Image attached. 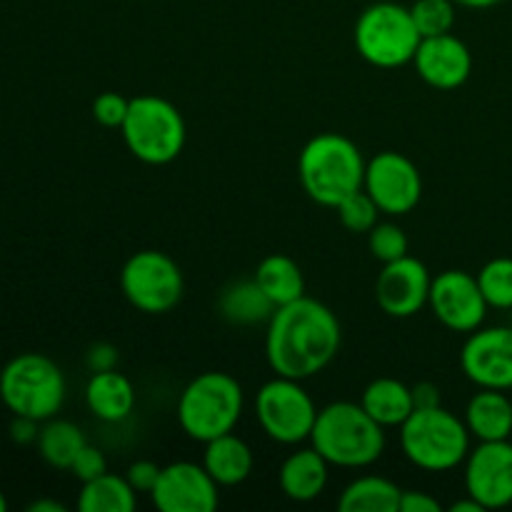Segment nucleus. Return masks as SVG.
Masks as SVG:
<instances>
[{
	"mask_svg": "<svg viewBox=\"0 0 512 512\" xmlns=\"http://www.w3.org/2000/svg\"><path fill=\"white\" fill-rule=\"evenodd\" d=\"M340 340L338 315L320 300L303 295L275 308L265 333V358L275 375L308 380L333 363Z\"/></svg>",
	"mask_w": 512,
	"mask_h": 512,
	"instance_id": "obj_1",
	"label": "nucleus"
},
{
	"mask_svg": "<svg viewBox=\"0 0 512 512\" xmlns=\"http://www.w3.org/2000/svg\"><path fill=\"white\" fill-rule=\"evenodd\" d=\"M310 445L335 468L360 470L383 458L388 438L363 405L338 400L318 410Z\"/></svg>",
	"mask_w": 512,
	"mask_h": 512,
	"instance_id": "obj_2",
	"label": "nucleus"
},
{
	"mask_svg": "<svg viewBox=\"0 0 512 512\" xmlns=\"http://www.w3.org/2000/svg\"><path fill=\"white\" fill-rule=\"evenodd\" d=\"M365 165L358 145L340 133H318L298 155V178L305 195L323 208H338L348 195L363 190Z\"/></svg>",
	"mask_w": 512,
	"mask_h": 512,
	"instance_id": "obj_3",
	"label": "nucleus"
},
{
	"mask_svg": "<svg viewBox=\"0 0 512 512\" xmlns=\"http://www.w3.org/2000/svg\"><path fill=\"white\" fill-rule=\"evenodd\" d=\"M243 385L230 373L208 370L190 380L178 398V425L195 443H210L225 433H233L243 418Z\"/></svg>",
	"mask_w": 512,
	"mask_h": 512,
	"instance_id": "obj_4",
	"label": "nucleus"
},
{
	"mask_svg": "<svg viewBox=\"0 0 512 512\" xmlns=\"http://www.w3.org/2000/svg\"><path fill=\"white\" fill-rule=\"evenodd\" d=\"M398 430L408 463L425 473H448L463 465L473 440L465 420L443 405L413 410Z\"/></svg>",
	"mask_w": 512,
	"mask_h": 512,
	"instance_id": "obj_5",
	"label": "nucleus"
},
{
	"mask_svg": "<svg viewBox=\"0 0 512 512\" xmlns=\"http://www.w3.org/2000/svg\"><path fill=\"white\" fill-rule=\"evenodd\" d=\"M120 133H123L125 148L140 163L168 165L183 153L188 125H185L183 113L170 100L148 93L130 98Z\"/></svg>",
	"mask_w": 512,
	"mask_h": 512,
	"instance_id": "obj_6",
	"label": "nucleus"
},
{
	"mask_svg": "<svg viewBox=\"0 0 512 512\" xmlns=\"http://www.w3.org/2000/svg\"><path fill=\"white\" fill-rule=\"evenodd\" d=\"M65 375L58 363L40 353L15 355L0 370V400L13 415L38 423L55 418L65 403Z\"/></svg>",
	"mask_w": 512,
	"mask_h": 512,
	"instance_id": "obj_7",
	"label": "nucleus"
},
{
	"mask_svg": "<svg viewBox=\"0 0 512 512\" xmlns=\"http://www.w3.org/2000/svg\"><path fill=\"white\" fill-rule=\"evenodd\" d=\"M353 40L365 63L380 70H395L413 63L423 35L415 28L410 8L380 0L358 15Z\"/></svg>",
	"mask_w": 512,
	"mask_h": 512,
	"instance_id": "obj_8",
	"label": "nucleus"
},
{
	"mask_svg": "<svg viewBox=\"0 0 512 512\" xmlns=\"http://www.w3.org/2000/svg\"><path fill=\"white\" fill-rule=\"evenodd\" d=\"M120 290L140 313L165 315L183 300V270L168 253L138 250L120 270Z\"/></svg>",
	"mask_w": 512,
	"mask_h": 512,
	"instance_id": "obj_9",
	"label": "nucleus"
},
{
	"mask_svg": "<svg viewBox=\"0 0 512 512\" xmlns=\"http://www.w3.org/2000/svg\"><path fill=\"white\" fill-rule=\"evenodd\" d=\"M255 418L273 443L300 445L310 440L318 408L303 380L275 375L255 395Z\"/></svg>",
	"mask_w": 512,
	"mask_h": 512,
	"instance_id": "obj_10",
	"label": "nucleus"
},
{
	"mask_svg": "<svg viewBox=\"0 0 512 512\" xmlns=\"http://www.w3.org/2000/svg\"><path fill=\"white\" fill-rule=\"evenodd\" d=\"M363 190L375 200L380 213L400 218L418 208L423 198V175L408 155L383 150L365 165Z\"/></svg>",
	"mask_w": 512,
	"mask_h": 512,
	"instance_id": "obj_11",
	"label": "nucleus"
},
{
	"mask_svg": "<svg viewBox=\"0 0 512 512\" xmlns=\"http://www.w3.org/2000/svg\"><path fill=\"white\" fill-rule=\"evenodd\" d=\"M428 308L433 310L435 320L450 333L470 335L473 330L483 328L490 305L473 273L443 270L440 275H435L433 285H430Z\"/></svg>",
	"mask_w": 512,
	"mask_h": 512,
	"instance_id": "obj_12",
	"label": "nucleus"
},
{
	"mask_svg": "<svg viewBox=\"0 0 512 512\" xmlns=\"http://www.w3.org/2000/svg\"><path fill=\"white\" fill-rule=\"evenodd\" d=\"M460 370L478 388L512 390V325L473 330L460 350Z\"/></svg>",
	"mask_w": 512,
	"mask_h": 512,
	"instance_id": "obj_13",
	"label": "nucleus"
},
{
	"mask_svg": "<svg viewBox=\"0 0 512 512\" xmlns=\"http://www.w3.org/2000/svg\"><path fill=\"white\" fill-rule=\"evenodd\" d=\"M465 495L478 500L483 510L512 505V443L493 440L470 448L465 458Z\"/></svg>",
	"mask_w": 512,
	"mask_h": 512,
	"instance_id": "obj_14",
	"label": "nucleus"
},
{
	"mask_svg": "<svg viewBox=\"0 0 512 512\" xmlns=\"http://www.w3.org/2000/svg\"><path fill=\"white\" fill-rule=\"evenodd\" d=\"M218 488L203 463L178 460L160 468L150 500L160 512H213L220 503Z\"/></svg>",
	"mask_w": 512,
	"mask_h": 512,
	"instance_id": "obj_15",
	"label": "nucleus"
},
{
	"mask_svg": "<svg viewBox=\"0 0 512 512\" xmlns=\"http://www.w3.org/2000/svg\"><path fill=\"white\" fill-rule=\"evenodd\" d=\"M433 275L423 260L405 255V258L385 263L375 280V303L390 318H413L428 305Z\"/></svg>",
	"mask_w": 512,
	"mask_h": 512,
	"instance_id": "obj_16",
	"label": "nucleus"
},
{
	"mask_svg": "<svg viewBox=\"0 0 512 512\" xmlns=\"http://www.w3.org/2000/svg\"><path fill=\"white\" fill-rule=\"evenodd\" d=\"M420 80L435 90H458L473 73V53L453 33L423 38L413 58Z\"/></svg>",
	"mask_w": 512,
	"mask_h": 512,
	"instance_id": "obj_17",
	"label": "nucleus"
},
{
	"mask_svg": "<svg viewBox=\"0 0 512 512\" xmlns=\"http://www.w3.org/2000/svg\"><path fill=\"white\" fill-rule=\"evenodd\" d=\"M330 480V463L310 445L298 448L283 460L278 473V485L283 495L293 503H313L325 493Z\"/></svg>",
	"mask_w": 512,
	"mask_h": 512,
	"instance_id": "obj_18",
	"label": "nucleus"
},
{
	"mask_svg": "<svg viewBox=\"0 0 512 512\" xmlns=\"http://www.w3.org/2000/svg\"><path fill=\"white\" fill-rule=\"evenodd\" d=\"M85 405L103 423H123L135 410V385L118 368L93 373L85 385Z\"/></svg>",
	"mask_w": 512,
	"mask_h": 512,
	"instance_id": "obj_19",
	"label": "nucleus"
},
{
	"mask_svg": "<svg viewBox=\"0 0 512 512\" xmlns=\"http://www.w3.org/2000/svg\"><path fill=\"white\" fill-rule=\"evenodd\" d=\"M465 425L478 443L510 440L512 435V400L505 390L478 388L465 405Z\"/></svg>",
	"mask_w": 512,
	"mask_h": 512,
	"instance_id": "obj_20",
	"label": "nucleus"
},
{
	"mask_svg": "<svg viewBox=\"0 0 512 512\" xmlns=\"http://www.w3.org/2000/svg\"><path fill=\"white\" fill-rule=\"evenodd\" d=\"M203 468L220 488H235L250 478L255 468V455L243 438H238L235 433H225L205 443Z\"/></svg>",
	"mask_w": 512,
	"mask_h": 512,
	"instance_id": "obj_21",
	"label": "nucleus"
},
{
	"mask_svg": "<svg viewBox=\"0 0 512 512\" xmlns=\"http://www.w3.org/2000/svg\"><path fill=\"white\" fill-rule=\"evenodd\" d=\"M360 405L383 428H400L415 410L413 388L398 378H375L360 395Z\"/></svg>",
	"mask_w": 512,
	"mask_h": 512,
	"instance_id": "obj_22",
	"label": "nucleus"
},
{
	"mask_svg": "<svg viewBox=\"0 0 512 512\" xmlns=\"http://www.w3.org/2000/svg\"><path fill=\"white\" fill-rule=\"evenodd\" d=\"M253 280L260 285V290L268 295V300L275 308L293 303V300L303 298L305 295V275L303 270H300V265L295 263L290 255L273 253L268 255V258L260 260Z\"/></svg>",
	"mask_w": 512,
	"mask_h": 512,
	"instance_id": "obj_23",
	"label": "nucleus"
},
{
	"mask_svg": "<svg viewBox=\"0 0 512 512\" xmlns=\"http://www.w3.org/2000/svg\"><path fill=\"white\" fill-rule=\"evenodd\" d=\"M403 490L383 475H363L345 485L338 498L340 512H400Z\"/></svg>",
	"mask_w": 512,
	"mask_h": 512,
	"instance_id": "obj_24",
	"label": "nucleus"
},
{
	"mask_svg": "<svg viewBox=\"0 0 512 512\" xmlns=\"http://www.w3.org/2000/svg\"><path fill=\"white\" fill-rule=\"evenodd\" d=\"M218 313L233 325H258L273 318L275 305L255 280H240L220 293Z\"/></svg>",
	"mask_w": 512,
	"mask_h": 512,
	"instance_id": "obj_25",
	"label": "nucleus"
},
{
	"mask_svg": "<svg viewBox=\"0 0 512 512\" xmlns=\"http://www.w3.org/2000/svg\"><path fill=\"white\" fill-rule=\"evenodd\" d=\"M138 505V493L125 475L103 473L83 483L78 493L80 512H133Z\"/></svg>",
	"mask_w": 512,
	"mask_h": 512,
	"instance_id": "obj_26",
	"label": "nucleus"
},
{
	"mask_svg": "<svg viewBox=\"0 0 512 512\" xmlns=\"http://www.w3.org/2000/svg\"><path fill=\"white\" fill-rule=\"evenodd\" d=\"M85 445H88V440H85L83 430L70 420L50 418L40 428L38 453L55 470H70V465Z\"/></svg>",
	"mask_w": 512,
	"mask_h": 512,
	"instance_id": "obj_27",
	"label": "nucleus"
},
{
	"mask_svg": "<svg viewBox=\"0 0 512 512\" xmlns=\"http://www.w3.org/2000/svg\"><path fill=\"white\" fill-rule=\"evenodd\" d=\"M475 278L490 308L512 310V258L488 260Z\"/></svg>",
	"mask_w": 512,
	"mask_h": 512,
	"instance_id": "obj_28",
	"label": "nucleus"
},
{
	"mask_svg": "<svg viewBox=\"0 0 512 512\" xmlns=\"http://www.w3.org/2000/svg\"><path fill=\"white\" fill-rule=\"evenodd\" d=\"M410 15L423 38H435V35L453 33L458 5L453 0H415L410 5Z\"/></svg>",
	"mask_w": 512,
	"mask_h": 512,
	"instance_id": "obj_29",
	"label": "nucleus"
},
{
	"mask_svg": "<svg viewBox=\"0 0 512 512\" xmlns=\"http://www.w3.org/2000/svg\"><path fill=\"white\" fill-rule=\"evenodd\" d=\"M335 210H338L340 225H343L348 233H365V235L375 228L378 215H383L378 205H375V200L370 198L365 190H358V193L348 195L343 203H338V208Z\"/></svg>",
	"mask_w": 512,
	"mask_h": 512,
	"instance_id": "obj_30",
	"label": "nucleus"
},
{
	"mask_svg": "<svg viewBox=\"0 0 512 512\" xmlns=\"http://www.w3.org/2000/svg\"><path fill=\"white\" fill-rule=\"evenodd\" d=\"M368 250L378 263H393V260L410 255V240L405 230L395 223H375V228L368 233Z\"/></svg>",
	"mask_w": 512,
	"mask_h": 512,
	"instance_id": "obj_31",
	"label": "nucleus"
},
{
	"mask_svg": "<svg viewBox=\"0 0 512 512\" xmlns=\"http://www.w3.org/2000/svg\"><path fill=\"white\" fill-rule=\"evenodd\" d=\"M128 108H130V98L108 90V93H100L98 98L93 100V118L98 120L103 128H118L120 130L125 115H128Z\"/></svg>",
	"mask_w": 512,
	"mask_h": 512,
	"instance_id": "obj_32",
	"label": "nucleus"
},
{
	"mask_svg": "<svg viewBox=\"0 0 512 512\" xmlns=\"http://www.w3.org/2000/svg\"><path fill=\"white\" fill-rule=\"evenodd\" d=\"M70 473H73L80 483H88V480L108 473V458H105L103 450L88 443L83 450H80L78 458L73 460V465H70Z\"/></svg>",
	"mask_w": 512,
	"mask_h": 512,
	"instance_id": "obj_33",
	"label": "nucleus"
},
{
	"mask_svg": "<svg viewBox=\"0 0 512 512\" xmlns=\"http://www.w3.org/2000/svg\"><path fill=\"white\" fill-rule=\"evenodd\" d=\"M158 475H160V465H155L153 460H135L133 465L128 468L125 478L128 483L133 485L135 493H148L155 488L158 483Z\"/></svg>",
	"mask_w": 512,
	"mask_h": 512,
	"instance_id": "obj_34",
	"label": "nucleus"
},
{
	"mask_svg": "<svg viewBox=\"0 0 512 512\" xmlns=\"http://www.w3.org/2000/svg\"><path fill=\"white\" fill-rule=\"evenodd\" d=\"M118 348L110 343H95L88 348L85 355V365H88L90 373H103V370H115L118 368Z\"/></svg>",
	"mask_w": 512,
	"mask_h": 512,
	"instance_id": "obj_35",
	"label": "nucleus"
},
{
	"mask_svg": "<svg viewBox=\"0 0 512 512\" xmlns=\"http://www.w3.org/2000/svg\"><path fill=\"white\" fill-rule=\"evenodd\" d=\"M443 503L423 490H403L400 495V512H443Z\"/></svg>",
	"mask_w": 512,
	"mask_h": 512,
	"instance_id": "obj_36",
	"label": "nucleus"
},
{
	"mask_svg": "<svg viewBox=\"0 0 512 512\" xmlns=\"http://www.w3.org/2000/svg\"><path fill=\"white\" fill-rule=\"evenodd\" d=\"M38 420L33 418H23V415H13V423H10V438L15 440L18 445H30L38 443Z\"/></svg>",
	"mask_w": 512,
	"mask_h": 512,
	"instance_id": "obj_37",
	"label": "nucleus"
},
{
	"mask_svg": "<svg viewBox=\"0 0 512 512\" xmlns=\"http://www.w3.org/2000/svg\"><path fill=\"white\" fill-rule=\"evenodd\" d=\"M410 388H413L415 410L443 405V403H440V388L435 383H428V380H423V383H415V385H410Z\"/></svg>",
	"mask_w": 512,
	"mask_h": 512,
	"instance_id": "obj_38",
	"label": "nucleus"
},
{
	"mask_svg": "<svg viewBox=\"0 0 512 512\" xmlns=\"http://www.w3.org/2000/svg\"><path fill=\"white\" fill-rule=\"evenodd\" d=\"M448 512H485V510L478 500L470 498L468 495V498H463V500H455V503L448 508Z\"/></svg>",
	"mask_w": 512,
	"mask_h": 512,
	"instance_id": "obj_39",
	"label": "nucleus"
},
{
	"mask_svg": "<svg viewBox=\"0 0 512 512\" xmlns=\"http://www.w3.org/2000/svg\"><path fill=\"white\" fill-rule=\"evenodd\" d=\"M30 512H65L63 503H55V500H35L28 505Z\"/></svg>",
	"mask_w": 512,
	"mask_h": 512,
	"instance_id": "obj_40",
	"label": "nucleus"
},
{
	"mask_svg": "<svg viewBox=\"0 0 512 512\" xmlns=\"http://www.w3.org/2000/svg\"><path fill=\"white\" fill-rule=\"evenodd\" d=\"M458 8H470V10H485V8H493V5L503 3V0H453Z\"/></svg>",
	"mask_w": 512,
	"mask_h": 512,
	"instance_id": "obj_41",
	"label": "nucleus"
},
{
	"mask_svg": "<svg viewBox=\"0 0 512 512\" xmlns=\"http://www.w3.org/2000/svg\"><path fill=\"white\" fill-rule=\"evenodd\" d=\"M8 510V500H5V495L0 493V512H5Z\"/></svg>",
	"mask_w": 512,
	"mask_h": 512,
	"instance_id": "obj_42",
	"label": "nucleus"
},
{
	"mask_svg": "<svg viewBox=\"0 0 512 512\" xmlns=\"http://www.w3.org/2000/svg\"><path fill=\"white\" fill-rule=\"evenodd\" d=\"M510 313H512V310H510Z\"/></svg>",
	"mask_w": 512,
	"mask_h": 512,
	"instance_id": "obj_43",
	"label": "nucleus"
}]
</instances>
